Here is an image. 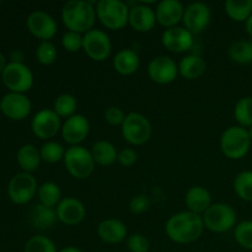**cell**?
Wrapping results in <instances>:
<instances>
[{
  "label": "cell",
  "mask_w": 252,
  "mask_h": 252,
  "mask_svg": "<svg viewBox=\"0 0 252 252\" xmlns=\"http://www.w3.org/2000/svg\"><path fill=\"white\" fill-rule=\"evenodd\" d=\"M251 139L249 132L240 126H233L224 130L220 138V149L226 158L239 160L248 154Z\"/></svg>",
  "instance_id": "cell-6"
},
{
  "label": "cell",
  "mask_w": 252,
  "mask_h": 252,
  "mask_svg": "<svg viewBox=\"0 0 252 252\" xmlns=\"http://www.w3.org/2000/svg\"><path fill=\"white\" fill-rule=\"evenodd\" d=\"M32 132L42 140H49L62 130L61 117L51 108L38 111L32 118Z\"/></svg>",
  "instance_id": "cell-11"
},
{
  "label": "cell",
  "mask_w": 252,
  "mask_h": 252,
  "mask_svg": "<svg viewBox=\"0 0 252 252\" xmlns=\"http://www.w3.org/2000/svg\"><path fill=\"white\" fill-rule=\"evenodd\" d=\"M84 34L76 33V32L68 31L62 37V46L69 53H76L83 49Z\"/></svg>",
  "instance_id": "cell-38"
},
{
  "label": "cell",
  "mask_w": 252,
  "mask_h": 252,
  "mask_svg": "<svg viewBox=\"0 0 252 252\" xmlns=\"http://www.w3.org/2000/svg\"><path fill=\"white\" fill-rule=\"evenodd\" d=\"M245 29H246V32H248L249 36L252 38V15L250 17H249L248 20H246L245 22Z\"/></svg>",
  "instance_id": "cell-44"
},
{
  "label": "cell",
  "mask_w": 252,
  "mask_h": 252,
  "mask_svg": "<svg viewBox=\"0 0 252 252\" xmlns=\"http://www.w3.org/2000/svg\"><path fill=\"white\" fill-rule=\"evenodd\" d=\"M234 116L240 127L252 126V97H243L236 102Z\"/></svg>",
  "instance_id": "cell-34"
},
{
  "label": "cell",
  "mask_w": 252,
  "mask_h": 252,
  "mask_svg": "<svg viewBox=\"0 0 252 252\" xmlns=\"http://www.w3.org/2000/svg\"><path fill=\"white\" fill-rule=\"evenodd\" d=\"M0 110L10 120L21 121L31 112V101L25 94L9 93L0 101Z\"/></svg>",
  "instance_id": "cell-17"
},
{
  "label": "cell",
  "mask_w": 252,
  "mask_h": 252,
  "mask_svg": "<svg viewBox=\"0 0 252 252\" xmlns=\"http://www.w3.org/2000/svg\"><path fill=\"white\" fill-rule=\"evenodd\" d=\"M204 228L208 229L212 233L223 234L231 230L236 226L238 216L236 212L230 204L218 202L212 203V206L202 214Z\"/></svg>",
  "instance_id": "cell-3"
},
{
  "label": "cell",
  "mask_w": 252,
  "mask_h": 252,
  "mask_svg": "<svg viewBox=\"0 0 252 252\" xmlns=\"http://www.w3.org/2000/svg\"><path fill=\"white\" fill-rule=\"evenodd\" d=\"M38 199L39 203L49 208H56L62 201L61 187L53 181H46L38 187Z\"/></svg>",
  "instance_id": "cell-29"
},
{
  "label": "cell",
  "mask_w": 252,
  "mask_h": 252,
  "mask_svg": "<svg viewBox=\"0 0 252 252\" xmlns=\"http://www.w3.org/2000/svg\"><path fill=\"white\" fill-rule=\"evenodd\" d=\"M38 192L36 177L32 174L20 172L16 174L9 182L7 194L15 204H26L33 199Z\"/></svg>",
  "instance_id": "cell-9"
},
{
  "label": "cell",
  "mask_w": 252,
  "mask_h": 252,
  "mask_svg": "<svg viewBox=\"0 0 252 252\" xmlns=\"http://www.w3.org/2000/svg\"><path fill=\"white\" fill-rule=\"evenodd\" d=\"M229 57L239 64H249L252 62V44L248 41H236L229 47Z\"/></svg>",
  "instance_id": "cell-31"
},
{
  "label": "cell",
  "mask_w": 252,
  "mask_h": 252,
  "mask_svg": "<svg viewBox=\"0 0 252 252\" xmlns=\"http://www.w3.org/2000/svg\"><path fill=\"white\" fill-rule=\"evenodd\" d=\"M161 43L172 53H185L193 47V34L184 26L166 29L161 36Z\"/></svg>",
  "instance_id": "cell-16"
},
{
  "label": "cell",
  "mask_w": 252,
  "mask_h": 252,
  "mask_svg": "<svg viewBox=\"0 0 252 252\" xmlns=\"http://www.w3.org/2000/svg\"><path fill=\"white\" fill-rule=\"evenodd\" d=\"M17 164L22 169V172L32 174L39 167L42 161L41 152L33 144H24L19 148L16 154Z\"/></svg>",
  "instance_id": "cell-26"
},
{
  "label": "cell",
  "mask_w": 252,
  "mask_h": 252,
  "mask_svg": "<svg viewBox=\"0 0 252 252\" xmlns=\"http://www.w3.org/2000/svg\"><path fill=\"white\" fill-rule=\"evenodd\" d=\"M29 31L42 41H49L57 33V22L53 17L42 10L31 12L26 20Z\"/></svg>",
  "instance_id": "cell-15"
},
{
  "label": "cell",
  "mask_w": 252,
  "mask_h": 252,
  "mask_svg": "<svg viewBox=\"0 0 252 252\" xmlns=\"http://www.w3.org/2000/svg\"><path fill=\"white\" fill-rule=\"evenodd\" d=\"M207 63L199 54H187L179 63V74L187 80H196L206 73Z\"/></svg>",
  "instance_id": "cell-24"
},
{
  "label": "cell",
  "mask_w": 252,
  "mask_h": 252,
  "mask_svg": "<svg viewBox=\"0 0 252 252\" xmlns=\"http://www.w3.org/2000/svg\"><path fill=\"white\" fill-rule=\"evenodd\" d=\"M251 44H252V41H251Z\"/></svg>",
  "instance_id": "cell-48"
},
{
  "label": "cell",
  "mask_w": 252,
  "mask_h": 252,
  "mask_svg": "<svg viewBox=\"0 0 252 252\" xmlns=\"http://www.w3.org/2000/svg\"><path fill=\"white\" fill-rule=\"evenodd\" d=\"M185 204L187 211L202 216L212 206V196L206 187L193 186L185 196Z\"/></svg>",
  "instance_id": "cell-23"
},
{
  "label": "cell",
  "mask_w": 252,
  "mask_h": 252,
  "mask_svg": "<svg viewBox=\"0 0 252 252\" xmlns=\"http://www.w3.org/2000/svg\"><path fill=\"white\" fill-rule=\"evenodd\" d=\"M118 164L125 167H130L138 161V153L133 148H123L118 152Z\"/></svg>",
  "instance_id": "cell-40"
},
{
  "label": "cell",
  "mask_w": 252,
  "mask_h": 252,
  "mask_svg": "<svg viewBox=\"0 0 252 252\" xmlns=\"http://www.w3.org/2000/svg\"><path fill=\"white\" fill-rule=\"evenodd\" d=\"M30 221L37 230L44 231L53 228L58 221L56 208H49L41 203L36 204L30 213Z\"/></svg>",
  "instance_id": "cell-25"
},
{
  "label": "cell",
  "mask_w": 252,
  "mask_h": 252,
  "mask_svg": "<svg viewBox=\"0 0 252 252\" xmlns=\"http://www.w3.org/2000/svg\"><path fill=\"white\" fill-rule=\"evenodd\" d=\"M150 207V199L145 194H138L133 197L129 202V211L133 214H142L147 212Z\"/></svg>",
  "instance_id": "cell-42"
},
{
  "label": "cell",
  "mask_w": 252,
  "mask_h": 252,
  "mask_svg": "<svg viewBox=\"0 0 252 252\" xmlns=\"http://www.w3.org/2000/svg\"><path fill=\"white\" fill-rule=\"evenodd\" d=\"M96 15L108 30H122L129 24V7L121 0H101L96 5Z\"/></svg>",
  "instance_id": "cell-5"
},
{
  "label": "cell",
  "mask_w": 252,
  "mask_h": 252,
  "mask_svg": "<svg viewBox=\"0 0 252 252\" xmlns=\"http://www.w3.org/2000/svg\"><path fill=\"white\" fill-rule=\"evenodd\" d=\"M249 132V135H250V139H251V142H252V126L250 127V129L248 130Z\"/></svg>",
  "instance_id": "cell-47"
},
{
  "label": "cell",
  "mask_w": 252,
  "mask_h": 252,
  "mask_svg": "<svg viewBox=\"0 0 252 252\" xmlns=\"http://www.w3.org/2000/svg\"><path fill=\"white\" fill-rule=\"evenodd\" d=\"M211 20V9L204 2H192L185 7L182 24L185 29L189 30L193 36L203 32L208 27Z\"/></svg>",
  "instance_id": "cell-13"
},
{
  "label": "cell",
  "mask_w": 252,
  "mask_h": 252,
  "mask_svg": "<svg viewBox=\"0 0 252 252\" xmlns=\"http://www.w3.org/2000/svg\"><path fill=\"white\" fill-rule=\"evenodd\" d=\"M22 59H24V56L21 52L16 51L11 53V63H22Z\"/></svg>",
  "instance_id": "cell-43"
},
{
  "label": "cell",
  "mask_w": 252,
  "mask_h": 252,
  "mask_svg": "<svg viewBox=\"0 0 252 252\" xmlns=\"http://www.w3.org/2000/svg\"><path fill=\"white\" fill-rule=\"evenodd\" d=\"M204 229L202 216L189 211L175 213L170 217L165 225V231L170 240L181 245L198 240Z\"/></svg>",
  "instance_id": "cell-1"
},
{
  "label": "cell",
  "mask_w": 252,
  "mask_h": 252,
  "mask_svg": "<svg viewBox=\"0 0 252 252\" xmlns=\"http://www.w3.org/2000/svg\"><path fill=\"white\" fill-rule=\"evenodd\" d=\"M95 164L100 166H111L117 161L118 152L115 145L108 140H98L90 149Z\"/></svg>",
  "instance_id": "cell-27"
},
{
  "label": "cell",
  "mask_w": 252,
  "mask_h": 252,
  "mask_svg": "<svg viewBox=\"0 0 252 252\" xmlns=\"http://www.w3.org/2000/svg\"><path fill=\"white\" fill-rule=\"evenodd\" d=\"M224 7L226 15L236 22H246L252 15V0H228Z\"/></svg>",
  "instance_id": "cell-28"
},
{
  "label": "cell",
  "mask_w": 252,
  "mask_h": 252,
  "mask_svg": "<svg viewBox=\"0 0 252 252\" xmlns=\"http://www.w3.org/2000/svg\"><path fill=\"white\" fill-rule=\"evenodd\" d=\"M97 19L96 7L93 2L84 0H71L64 4L62 9V21L68 31L85 34L90 30L95 29Z\"/></svg>",
  "instance_id": "cell-2"
},
{
  "label": "cell",
  "mask_w": 252,
  "mask_h": 252,
  "mask_svg": "<svg viewBox=\"0 0 252 252\" xmlns=\"http://www.w3.org/2000/svg\"><path fill=\"white\" fill-rule=\"evenodd\" d=\"M64 165L71 177L76 180H85L93 175L95 161L91 152L83 145H74L65 150Z\"/></svg>",
  "instance_id": "cell-4"
},
{
  "label": "cell",
  "mask_w": 252,
  "mask_h": 252,
  "mask_svg": "<svg viewBox=\"0 0 252 252\" xmlns=\"http://www.w3.org/2000/svg\"><path fill=\"white\" fill-rule=\"evenodd\" d=\"M6 65H7L6 58H5V57H4V54L0 53V74H2V71L5 70Z\"/></svg>",
  "instance_id": "cell-45"
},
{
  "label": "cell",
  "mask_w": 252,
  "mask_h": 252,
  "mask_svg": "<svg viewBox=\"0 0 252 252\" xmlns=\"http://www.w3.org/2000/svg\"><path fill=\"white\" fill-rule=\"evenodd\" d=\"M97 235L103 243L115 245V244H120L127 239L128 230L122 220L116 218H108L98 224Z\"/></svg>",
  "instance_id": "cell-21"
},
{
  "label": "cell",
  "mask_w": 252,
  "mask_h": 252,
  "mask_svg": "<svg viewBox=\"0 0 252 252\" xmlns=\"http://www.w3.org/2000/svg\"><path fill=\"white\" fill-rule=\"evenodd\" d=\"M39 152H41L42 161L48 162V164H57L63 160L64 155H65V149L63 145L54 140H48L44 143Z\"/></svg>",
  "instance_id": "cell-33"
},
{
  "label": "cell",
  "mask_w": 252,
  "mask_h": 252,
  "mask_svg": "<svg viewBox=\"0 0 252 252\" xmlns=\"http://www.w3.org/2000/svg\"><path fill=\"white\" fill-rule=\"evenodd\" d=\"M157 24L155 10L147 4H135L129 7V25L137 32H149Z\"/></svg>",
  "instance_id": "cell-20"
},
{
  "label": "cell",
  "mask_w": 252,
  "mask_h": 252,
  "mask_svg": "<svg viewBox=\"0 0 252 252\" xmlns=\"http://www.w3.org/2000/svg\"><path fill=\"white\" fill-rule=\"evenodd\" d=\"M113 69L116 73L123 76H129L137 73L140 65V58L135 51L130 48H123L113 57Z\"/></svg>",
  "instance_id": "cell-22"
},
{
  "label": "cell",
  "mask_w": 252,
  "mask_h": 252,
  "mask_svg": "<svg viewBox=\"0 0 252 252\" xmlns=\"http://www.w3.org/2000/svg\"><path fill=\"white\" fill-rule=\"evenodd\" d=\"M58 51L51 41H42L36 48V58L42 65H51L56 62Z\"/></svg>",
  "instance_id": "cell-36"
},
{
  "label": "cell",
  "mask_w": 252,
  "mask_h": 252,
  "mask_svg": "<svg viewBox=\"0 0 252 252\" xmlns=\"http://www.w3.org/2000/svg\"><path fill=\"white\" fill-rule=\"evenodd\" d=\"M234 191L243 201L252 202V171H241L234 180Z\"/></svg>",
  "instance_id": "cell-32"
},
{
  "label": "cell",
  "mask_w": 252,
  "mask_h": 252,
  "mask_svg": "<svg viewBox=\"0 0 252 252\" xmlns=\"http://www.w3.org/2000/svg\"><path fill=\"white\" fill-rule=\"evenodd\" d=\"M121 133L128 144L143 145L152 137V125L142 113L129 112L121 126Z\"/></svg>",
  "instance_id": "cell-7"
},
{
  "label": "cell",
  "mask_w": 252,
  "mask_h": 252,
  "mask_svg": "<svg viewBox=\"0 0 252 252\" xmlns=\"http://www.w3.org/2000/svg\"><path fill=\"white\" fill-rule=\"evenodd\" d=\"M58 252H83V251H81L79 248H76V246H65V248H63Z\"/></svg>",
  "instance_id": "cell-46"
},
{
  "label": "cell",
  "mask_w": 252,
  "mask_h": 252,
  "mask_svg": "<svg viewBox=\"0 0 252 252\" xmlns=\"http://www.w3.org/2000/svg\"><path fill=\"white\" fill-rule=\"evenodd\" d=\"M76 108H78V101H76L75 96L71 94H62L54 100L52 110L61 118L68 120L69 117L75 115Z\"/></svg>",
  "instance_id": "cell-30"
},
{
  "label": "cell",
  "mask_w": 252,
  "mask_h": 252,
  "mask_svg": "<svg viewBox=\"0 0 252 252\" xmlns=\"http://www.w3.org/2000/svg\"><path fill=\"white\" fill-rule=\"evenodd\" d=\"M126 115L120 107L117 106H110L108 108H106L105 111V120L108 125L111 126H122L123 121H125Z\"/></svg>",
  "instance_id": "cell-41"
},
{
  "label": "cell",
  "mask_w": 252,
  "mask_h": 252,
  "mask_svg": "<svg viewBox=\"0 0 252 252\" xmlns=\"http://www.w3.org/2000/svg\"><path fill=\"white\" fill-rule=\"evenodd\" d=\"M56 212L58 220L68 226H75L80 224L86 214L83 202L74 197H66L62 199L56 207Z\"/></svg>",
  "instance_id": "cell-18"
},
{
  "label": "cell",
  "mask_w": 252,
  "mask_h": 252,
  "mask_svg": "<svg viewBox=\"0 0 252 252\" xmlns=\"http://www.w3.org/2000/svg\"><path fill=\"white\" fill-rule=\"evenodd\" d=\"M83 51L95 62H103L111 56L112 42L103 30L93 29L84 34Z\"/></svg>",
  "instance_id": "cell-10"
},
{
  "label": "cell",
  "mask_w": 252,
  "mask_h": 252,
  "mask_svg": "<svg viewBox=\"0 0 252 252\" xmlns=\"http://www.w3.org/2000/svg\"><path fill=\"white\" fill-rule=\"evenodd\" d=\"M2 83L11 93L25 94L33 85V74L24 63H11L1 74Z\"/></svg>",
  "instance_id": "cell-8"
},
{
  "label": "cell",
  "mask_w": 252,
  "mask_h": 252,
  "mask_svg": "<svg viewBox=\"0 0 252 252\" xmlns=\"http://www.w3.org/2000/svg\"><path fill=\"white\" fill-rule=\"evenodd\" d=\"M148 75L159 85H167L179 76V64L169 56H158L148 65Z\"/></svg>",
  "instance_id": "cell-12"
},
{
  "label": "cell",
  "mask_w": 252,
  "mask_h": 252,
  "mask_svg": "<svg viewBox=\"0 0 252 252\" xmlns=\"http://www.w3.org/2000/svg\"><path fill=\"white\" fill-rule=\"evenodd\" d=\"M24 252H58L56 244L44 235H34L25 244Z\"/></svg>",
  "instance_id": "cell-35"
},
{
  "label": "cell",
  "mask_w": 252,
  "mask_h": 252,
  "mask_svg": "<svg viewBox=\"0 0 252 252\" xmlns=\"http://www.w3.org/2000/svg\"><path fill=\"white\" fill-rule=\"evenodd\" d=\"M234 236H235L236 243L241 248L246 249V250H252V221L246 220L238 224L235 226Z\"/></svg>",
  "instance_id": "cell-37"
},
{
  "label": "cell",
  "mask_w": 252,
  "mask_h": 252,
  "mask_svg": "<svg viewBox=\"0 0 252 252\" xmlns=\"http://www.w3.org/2000/svg\"><path fill=\"white\" fill-rule=\"evenodd\" d=\"M185 6L179 0H162L155 9L157 22L166 29L179 26L184 19Z\"/></svg>",
  "instance_id": "cell-19"
},
{
  "label": "cell",
  "mask_w": 252,
  "mask_h": 252,
  "mask_svg": "<svg viewBox=\"0 0 252 252\" xmlns=\"http://www.w3.org/2000/svg\"><path fill=\"white\" fill-rule=\"evenodd\" d=\"M61 133L64 142L68 143L70 147L80 145L90 133V122L84 115L75 113L64 121Z\"/></svg>",
  "instance_id": "cell-14"
},
{
  "label": "cell",
  "mask_w": 252,
  "mask_h": 252,
  "mask_svg": "<svg viewBox=\"0 0 252 252\" xmlns=\"http://www.w3.org/2000/svg\"><path fill=\"white\" fill-rule=\"evenodd\" d=\"M127 248L130 252H148L150 243L143 234H132L127 238Z\"/></svg>",
  "instance_id": "cell-39"
}]
</instances>
